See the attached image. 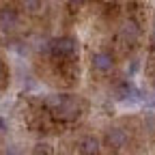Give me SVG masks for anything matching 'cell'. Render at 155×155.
Wrapping results in <instances>:
<instances>
[{
  "instance_id": "1",
  "label": "cell",
  "mask_w": 155,
  "mask_h": 155,
  "mask_svg": "<svg viewBox=\"0 0 155 155\" xmlns=\"http://www.w3.org/2000/svg\"><path fill=\"white\" fill-rule=\"evenodd\" d=\"M45 108L61 121H75L82 114V101L75 95L67 93H54L45 97Z\"/></svg>"
},
{
  "instance_id": "2",
  "label": "cell",
  "mask_w": 155,
  "mask_h": 155,
  "mask_svg": "<svg viewBox=\"0 0 155 155\" xmlns=\"http://www.w3.org/2000/svg\"><path fill=\"white\" fill-rule=\"evenodd\" d=\"M91 63H93V69L99 73V75H108L114 69V56L110 52L101 50V52H95L93 54V61Z\"/></svg>"
},
{
  "instance_id": "3",
  "label": "cell",
  "mask_w": 155,
  "mask_h": 155,
  "mask_svg": "<svg viewBox=\"0 0 155 155\" xmlns=\"http://www.w3.org/2000/svg\"><path fill=\"white\" fill-rule=\"evenodd\" d=\"M75 50H78V43L73 37H58L50 45L52 56H71V54H75Z\"/></svg>"
},
{
  "instance_id": "4",
  "label": "cell",
  "mask_w": 155,
  "mask_h": 155,
  "mask_svg": "<svg viewBox=\"0 0 155 155\" xmlns=\"http://www.w3.org/2000/svg\"><path fill=\"white\" fill-rule=\"evenodd\" d=\"M127 140H129V134H127V129H123V127H112V129H108V134H106V142H108L112 149H123V147L127 144Z\"/></svg>"
},
{
  "instance_id": "5",
  "label": "cell",
  "mask_w": 155,
  "mask_h": 155,
  "mask_svg": "<svg viewBox=\"0 0 155 155\" xmlns=\"http://www.w3.org/2000/svg\"><path fill=\"white\" fill-rule=\"evenodd\" d=\"M78 149H80L82 155H97L101 149V142L95 138V136H84V138L80 140V144H78Z\"/></svg>"
},
{
  "instance_id": "6",
  "label": "cell",
  "mask_w": 155,
  "mask_h": 155,
  "mask_svg": "<svg viewBox=\"0 0 155 155\" xmlns=\"http://www.w3.org/2000/svg\"><path fill=\"white\" fill-rule=\"evenodd\" d=\"M17 24V13L13 9H2L0 11V28L2 30H13Z\"/></svg>"
},
{
  "instance_id": "7",
  "label": "cell",
  "mask_w": 155,
  "mask_h": 155,
  "mask_svg": "<svg viewBox=\"0 0 155 155\" xmlns=\"http://www.w3.org/2000/svg\"><path fill=\"white\" fill-rule=\"evenodd\" d=\"M121 35L127 39V41H136V39H138V35H140V28H138V24H136V22H131V19H129V22H125L123 24V28H121Z\"/></svg>"
},
{
  "instance_id": "8",
  "label": "cell",
  "mask_w": 155,
  "mask_h": 155,
  "mask_svg": "<svg viewBox=\"0 0 155 155\" xmlns=\"http://www.w3.org/2000/svg\"><path fill=\"white\" fill-rule=\"evenodd\" d=\"M140 93L136 91L131 84H123V86H119V99H136Z\"/></svg>"
},
{
  "instance_id": "9",
  "label": "cell",
  "mask_w": 155,
  "mask_h": 155,
  "mask_svg": "<svg viewBox=\"0 0 155 155\" xmlns=\"http://www.w3.org/2000/svg\"><path fill=\"white\" fill-rule=\"evenodd\" d=\"M71 5H80V2H84V0H69Z\"/></svg>"
},
{
  "instance_id": "10",
  "label": "cell",
  "mask_w": 155,
  "mask_h": 155,
  "mask_svg": "<svg viewBox=\"0 0 155 155\" xmlns=\"http://www.w3.org/2000/svg\"><path fill=\"white\" fill-rule=\"evenodd\" d=\"M153 43H155V22H153Z\"/></svg>"
},
{
  "instance_id": "11",
  "label": "cell",
  "mask_w": 155,
  "mask_h": 155,
  "mask_svg": "<svg viewBox=\"0 0 155 155\" xmlns=\"http://www.w3.org/2000/svg\"><path fill=\"white\" fill-rule=\"evenodd\" d=\"M2 73H5V69H2V63H0V78H2Z\"/></svg>"
},
{
  "instance_id": "12",
  "label": "cell",
  "mask_w": 155,
  "mask_h": 155,
  "mask_svg": "<svg viewBox=\"0 0 155 155\" xmlns=\"http://www.w3.org/2000/svg\"><path fill=\"white\" fill-rule=\"evenodd\" d=\"M2 127H5V121H2V119H0V129H2Z\"/></svg>"
},
{
  "instance_id": "13",
  "label": "cell",
  "mask_w": 155,
  "mask_h": 155,
  "mask_svg": "<svg viewBox=\"0 0 155 155\" xmlns=\"http://www.w3.org/2000/svg\"><path fill=\"white\" fill-rule=\"evenodd\" d=\"M153 84H155V80H153Z\"/></svg>"
}]
</instances>
